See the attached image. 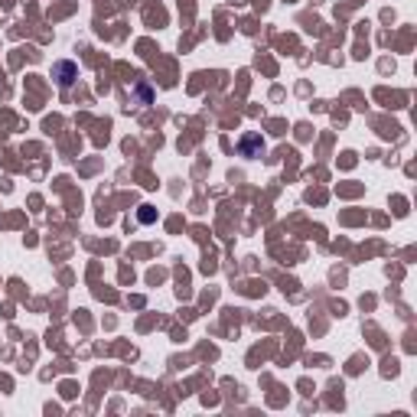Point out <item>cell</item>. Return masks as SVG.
<instances>
[{
	"label": "cell",
	"instance_id": "3",
	"mask_svg": "<svg viewBox=\"0 0 417 417\" xmlns=\"http://www.w3.org/2000/svg\"><path fill=\"white\" fill-rule=\"evenodd\" d=\"M137 219L144 222V225H150V222H157V208H153V206H140V212H137Z\"/></svg>",
	"mask_w": 417,
	"mask_h": 417
},
{
	"label": "cell",
	"instance_id": "4",
	"mask_svg": "<svg viewBox=\"0 0 417 417\" xmlns=\"http://www.w3.org/2000/svg\"><path fill=\"white\" fill-rule=\"evenodd\" d=\"M137 98H140V101H150V98H153V92H150L147 85H137Z\"/></svg>",
	"mask_w": 417,
	"mask_h": 417
},
{
	"label": "cell",
	"instance_id": "2",
	"mask_svg": "<svg viewBox=\"0 0 417 417\" xmlns=\"http://www.w3.org/2000/svg\"><path fill=\"white\" fill-rule=\"evenodd\" d=\"M238 153L248 160H255L264 153V137L261 134H242V140H238Z\"/></svg>",
	"mask_w": 417,
	"mask_h": 417
},
{
	"label": "cell",
	"instance_id": "1",
	"mask_svg": "<svg viewBox=\"0 0 417 417\" xmlns=\"http://www.w3.org/2000/svg\"><path fill=\"white\" fill-rule=\"evenodd\" d=\"M52 78H56V85L59 88H72L75 78H78V65H75L72 59L52 62Z\"/></svg>",
	"mask_w": 417,
	"mask_h": 417
}]
</instances>
